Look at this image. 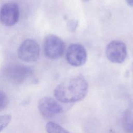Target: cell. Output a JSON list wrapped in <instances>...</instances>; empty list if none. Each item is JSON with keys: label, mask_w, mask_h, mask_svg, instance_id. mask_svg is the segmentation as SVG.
<instances>
[{"label": "cell", "mask_w": 133, "mask_h": 133, "mask_svg": "<svg viewBox=\"0 0 133 133\" xmlns=\"http://www.w3.org/2000/svg\"><path fill=\"white\" fill-rule=\"evenodd\" d=\"M88 84L81 75L75 76L66 82L56 86L54 95L56 99L64 103L78 102L83 99L87 94Z\"/></svg>", "instance_id": "obj_1"}, {"label": "cell", "mask_w": 133, "mask_h": 133, "mask_svg": "<svg viewBox=\"0 0 133 133\" xmlns=\"http://www.w3.org/2000/svg\"><path fill=\"white\" fill-rule=\"evenodd\" d=\"M43 49L44 54L47 58L56 60L61 58L63 55L65 44L63 40L58 36L50 34L44 39Z\"/></svg>", "instance_id": "obj_2"}, {"label": "cell", "mask_w": 133, "mask_h": 133, "mask_svg": "<svg viewBox=\"0 0 133 133\" xmlns=\"http://www.w3.org/2000/svg\"><path fill=\"white\" fill-rule=\"evenodd\" d=\"M32 74V69L21 64L8 66L4 71V75L9 82L19 85L24 83Z\"/></svg>", "instance_id": "obj_3"}, {"label": "cell", "mask_w": 133, "mask_h": 133, "mask_svg": "<svg viewBox=\"0 0 133 133\" xmlns=\"http://www.w3.org/2000/svg\"><path fill=\"white\" fill-rule=\"evenodd\" d=\"M40 48L38 43L33 39H26L20 45L18 55L19 58L25 62H33L39 57Z\"/></svg>", "instance_id": "obj_4"}, {"label": "cell", "mask_w": 133, "mask_h": 133, "mask_svg": "<svg viewBox=\"0 0 133 133\" xmlns=\"http://www.w3.org/2000/svg\"><path fill=\"white\" fill-rule=\"evenodd\" d=\"M127 47L125 44L118 40L110 42L105 48V56L108 59L114 63H122L127 57Z\"/></svg>", "instance_id": "obj_5"}, {"label": "cell", "mask_w": 133, "mask_h": 133, "mask_svg": "<svg viewBox=\"0 0 133 133\" xmlns=\"http://www.w3.org/2000/svg\"><path fill=\"white\" fill-rule=\"evenodd\" d=\"M66 60L68 63L73 66H81L84 65L87 59L86 48L79 43L71 44L65 54Z\"/></svg>", "instance_id": "obj_6"}, {"label": "cell", "mask_w": 133, "mask_h": 133, "mask_svg": "<svg viewBox=\"0 0 133 133\" xmlns=\"http://www.w3.org/2000/svg\"><path fill=\"white\" fill-rule=\"evenodd\" d=\"M38 109L41 115L46 119H50L63 111V108L58 101L50 97H44L39 100Z\"/></svg>", "instance_id": "obj_7"}, {"label": "cell", "mask_w": 133, "mask_h": 133, "mask_svg": "<svg viewBox=\"0 0 133 133\" xmlns=\"http://www.w3.org/2000/svg\"><path fill=\"white\" fill-rule=\"evenodd\" d=\"M19 9L15 3H7L3 5L0 9V21L6 26H11L18 21Z\"/></svg>", "instance_id": "obj_8"}, {"label": "cell", "mask_w": 133, "mask_h": 133, "mask_svg": "<svg viewBox=\"0 0 133 133\" xmlns=\"http://www.w3.org/2000/svg\"><path fill=\"white\" fill-rule=\"evenodd\" d=\"M122 128L126 133H133V111L126 110L122 117Z\"/></svg>", "instance_id": "obj_9"}, {"label": "cell", "mask_w": 133, "mask_h": 133, "mask_svg": "<svg viewBox=\"0 0 133 133\" xmlns=\"http://www.w3.org/2000/svg\"><path fill=\"white\" fill-rule=\"evenodd\" d=\"M47 133H70L61 126L54 122H48L46 125Z\"/></svg>", "instance_id": "obj_10"}, {"label": "cell", "mask_w": 133, "mask_h": 133, "mask_svg": "<svg viewBox=\"0 0 133 133\" xmlns=\"http://www.w3.org/2000/svg\"><path fill=\"white\" fill-rule=\"evenodd\" d=\"M12 118L10 114L0 115V132L10 123Z\"/></svg>", "instance_id": "obj_11"}, {"label": "cell", "mask_w": 133, "mask_h": 133, "mask_svg": "<svg viewBox=\"0 0 133 133\" xmlns=\"http://www.w3.org/2000/svg\"><path fill=\"white\" fill-rule=\"evenodd\" d=\"M9 99L5 92L0 90V111L5 109L8 105Z\"/></svg>", "instance_id": "obj_12"}, {"label": "cell", "mask_w": 133, "mask_h": 133, "mask_svg": "<svg viewBox=\"0 0 133 133\" xmlns=\"http://www.w3.org/2000/svg\"><path fill=\"white\" fill-rule=\"evenodd\" d=\"M78 22L76 20L71 19L68 22L67 26L69 30L71 32H74L77 28Z\"/></svg>", "instance_id": "obj_13"}, {"label": "cell", "mask_w": 133, "mask_h": 133, "mask_svg": "<svg viewBox=\"0 0 133 133\" xmlns=\"http://www.w3.org/2000/svg\"><path fill=\"white\" fill-rule=\"evenodd\" d=\"M127 4L130 7H133V0H125Z\"/></svg>", "instance_id": "obj_14"}, {"label": "cell", "mask_w": 133, "mask_h": 133, "mask_svg": "<svg viewBox=\"0 0 133 133\" xmlns=\"http://www.w3.org/2000/svg\"><path fill=\"white\" fill-rule=\"evenodd\" d=\"M83 2H88L89 0H82Z\"/></svg>", "instance_id": "obj_15"}]
</instances>
